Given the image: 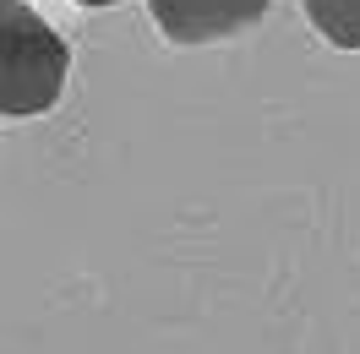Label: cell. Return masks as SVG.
Masks as SVG:
<instances>
[{"label":"cell","instance_id":"6da1fadb","mask_svg":"<svg viewBox=\"0 0 360 354\" xmlns=\"http://www.w3.org/2000/svg\"><path fill=\"white\" fill-rule=\"evenodd\" d=\"M71 49L33 6H0V114L33 120L66 93Z\"/></svg>","mask_w":360,"mask_h":354},{"label":"cell","instance_id":"7a4b0ae2","mask_svg":"<svg viewBox=\"0 0 360 354\" xmlns=\"http://www.w3.org/2000/svg\"><path fill=\"white\" fill-rule=\"evenodd\" d=\"M273 0H148L158 33L169 44H219L240 39L268 17Z\"/></svg>","mask_w":360,"mask_h":354},{"label":"cell","instance_id":"3957f363","mask_svg":"<svg viewBox=\"0 0 360 354\" xmlns=\"http://www.w3.org/2000/svg\"><path fill=\"white\" fill-rule=\"evenodd\" d=\"M311 27L338 49H360V0H306Z\"/></svg>","mask_w":360,"mask_h":354},{"label":"cell","instance_id":"277c9868","mask_svg":"<svg viewBox=\"0 0 360 354\" xmlns=\"http://www.w3.org/2000/svg\"><path fill=\"white\" fill-rule=\"evenodd\" d=\"M77 6H120V0H77Z\"/></svg>","mask_w":360,"mask_h":354},{"label":"cell","instance_id":"5b68a950","mask_svg":"<svg viewBox=\"0 0 360 354\" xmlns=\"http://www.w3.org/2000/svg\"><path fill=\"white\" fill-rule=\"evenodd\" d=\"M0 6H27V0H0Z\"/></svg>","mask_w":360,"mask_h":354}]
</instances>
